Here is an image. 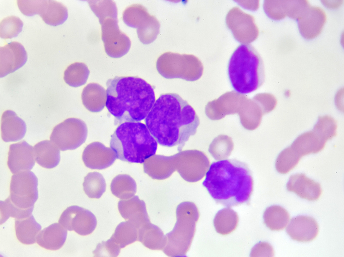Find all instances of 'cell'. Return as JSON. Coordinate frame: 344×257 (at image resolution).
I'll use <instances>...</instances> for the list:
<instances>
[{"mask_svg": "<svg viewBox=\"0 0 344 257\" xmlns=\"http://www.w3.org/2000/svg\"><path fill=\"white\" fill-rule=\"evenodd\" d=\"M146 125L161 146H178L181 151L195 134L199 119L193 108L178 94H162L145 119Z\"/></svg>", "mask_w": 344, "mask_h": 257, "instance_id": "obj_1", "label": "cell"}, {"mask_svg": "<svg viewBox=\"0 0 344 257\" xmlns=\"http://www.w3.org/2000/svg\"><path fill=\"white\" fill-rule=\"evenodd\" d=\"M106 86L105 106L115 124L144 119L156 101L154 87L136 76H116Z\"/></svg>", "mask_w": 344, "mask_h": 257, "instance_id": "obj_2", "label": "cell"}, {"mask_svg": "<svg viewBox=\"0 0 344 257\" xmlns=\"http://www.w3.org/2000/svg\"><path fill=\"white\" fill-rule=\"evenodd\" d=\"M202 185L215 202L231 207L250 201L253 180L246 163L235 159H225L211 164Z\"/></svg>", "mask_w": 344, "mask_h": 257, "instance_id": "obj_3", "label": "cell"}, {"mask_svg": "<svg viewBox=\"0 0 344 257\" xmlns=\"http://www.w3.org/2000/svg\"><path fill=\"white\" fill-rule=\"evenodd\" d=\"M157 143L145 124L124 122L120 124L111 136L110 147L117 159L142 164L155 154Z\"/></svg>", "mask_w": 344, "mask_h": 257, "instance_id": "obj_4", "label": "cell"}, {"mask_svg": "<svg viewBox=\"0 0 344 257\" xmlns=\"http://www.w3.org/2000/svg\"><path fill=\"white\" fill-rule=\"evenodd\" d=\"M228 75L233 88L248 94L259 88L265 78L262 60L250 44H240L232 53L228 65Z\"/></svg>", "mask_w": 344, "mask_h": 257, "instance_id": "obj_5", "label": "cell"}, {"mask_svg": "<svg viewBox=\"0 0 344 257\" xmlns=\"http://www.w3.org/2000/svg\"><path fill=\"white\" fill-rule=\"evenodd\" d=\"M38 179L30 171L14 174L10 183V195L7 198L14 205L23 209L34 208L38 198Z\"/></svg>", "mask_w": 344, "mask_h": 257, "instance_id": "obj_6", "label": "cell"}, {"mask_svg": "<svg viewBox=\"0 0 344 257\" xmlns=\"http://www.w3.org/2000/svg\"><path fill=\"white\" fill-rule=\"evenodd\" d=\"M88 134L85 122L78 118H68L54 127L50 141L60 150H73L85 143Z\"/></svg>", "mask_w": 344, "mask_h": 257, "instance_id": "obj_7", "label": "cell"}, {"mask_svg": "<svg viewBox=\"0 0 344 257\" xmlns=\"http://www.w3.org/2000/svg\"><path fill=\"white\" fill-rule=\"evenodd\" d=\"M18 8L27 16L39 15L43 21L50 26L63 24L68 17L67 8L55 1H18Z\"/></svg>", "mask_w": 344, "mask_h": 257, "instance_id": "obj_8", "label": "cell"}, {"mask_svg": "<svg viewBox=\"0 0 344 257\" xmlns=\"http://www.w3.org/2000/svg\"><path fill=\"white\" fill-rule=\"evenodd\" d=\"M202 64L194 56L167 52L162 54L157 61V69L166 78H180L191 81L188 72L193 66Z\"/></svg>", "mask_w": 344, "mask_h": 257, "instance_id": "obj_9", "label": "cell"}, {"mask_svg": "<svg viewBox=\"0 0 344 257\" xmlns=\"http://www.w3.org/2000/svg\"><path fill=\"white\" fill-rule=\"evenodd\" d=\"M99 23L106 53L112 58H119L125 54L131 42L128 37L119 30L117 16L106 17Z\"/></svg>", "mask_w": 344, "mask_h": 257, "instance_id": "obj_10", "label": "cell"}, {"mask_svg": "<svg viewBox=\"0 0 344 257\" xmlns=\"http://www.w3.org/2000/svg\"><path fill=\"white\" fill-rule=\"evenodd\" d=\"M58 222L67 230H74L81 235L91 234L97 225L94 214L77 205L66 208L61 214Z\"/></svg>", "mask_w": 344, "mask_h": 257, "instance_id": "obj_11", "label": "cell"}, {"mask_svg": "<svg viewBox=\"0 0 344 257\" xmlns=\"http://www.w3.org/2000/svg\"><path fill=\"white\" fill-rule=\"evenodd\" d=\"M34 147L23 140L9 147L8 166L13 174L30 171L35 165Z\"/></svg>", "mask_w": 344, "mask_h": 257, "instance_id": "obj_12", "label": "cell"}, {"mask_svg": "<svg viewBox=\"0 0 344 257\" xmlns=\"http://www.w3.org/2000/svg\"><path fill=\"white\" fill-rule=\"evenodd\" d=\"M28 56L23 46L18 42H11L0 49L1 77L13 73L22 67Z\"/></svg>", "mask_w": 344, "mask_h": 257, "instance_id": "obj_13", "label": "cell"}, {"mask_svg": "<svg viewBox=\"0 0 344 257\" xmlns=\"http://www.w3.org/2000/svg\"><path fill=\"white\" fill-rule=\"evenodd\" d=\"M116 158L115 152L111 148L102 143L94 142L85 148L82 160L85 165L91 169L102 170L111 166Z\"/></svg>", "mask_w": 344, "mask_h": 257, "instance_id": "obj_14", "label": "cell"}, {"mask_svg": "<svg viewBox=\"0 0 344 257\" xmlns=\"http://www.w3.org/2000/svg\"><path fill=\"white\" fill-rule=\"evenodd\" d=\"M118 209L122 217L131 222L137 230L150 222L145 203L137 196L120 200L118 203Z\"/></svg>", "mask_w": 344, "mask_h": 257, "instance_id": "obj_15", "label": "cell"}, {"mask_svg": "<svg viewBox=\"0 0 344 257\" xmlns=\"http://www.w3.org/2000/svg\"><path fill=\"white\" fill-rule=\"evenodd\" d=\"M286 231L293 239L306 242L316 237L318 232V225L313 218L299 216L291 219Z\"/></svg>", "mask_w": 344, "mask_h": 257, "instance_id": "obj_16", "label": "cell"}, {"mask_svg": "<svg viewBox=\"0 0 344 257\" xmlns=\"http://www.w3.org/2000/svg\"><path fill=\"white\" fill-rule=\"evenodd\" d=\"M26 132L25 121L11 110H6L1 116V134L5 142L21 140Z\"/></svg>", "mask_w": 344, "mask_h": 257, "instance_id": "obj_17", "label": "cell"}, {"mask_svg": "<svg viewBox=\"0 0 344 257\" xmlns=\"http://www.w3.org/2000/svg\"><path fill=\"white\" fill-rule=\"evenodd\" d=\"M67 236V229L59 223H54L44 228L36 236V242L48 250H55L64 244Z\"/></svg>", "mask_w": 344, "mask_h": 257, "instance_id": "obj_18", "label": "cell"}, {"mask_svg": "<svg viewBox=\"0 0 344 257\" xmlns=\"http://www.w3.org/2000/svg\"><path fill=\"white\" fill-rule=\"evenodd\" d=\"M81 98L82 103L87 109L92 112H98L106 105V91L99 84L90 83L83 89Z\"/></svg>", "mask_w": 344, "mask_h": 257, "instance_id": "obj_19", "label": "cell"}, {"mask_svg": "<svg viewBox=\"0 0 344 257\" xmlns=\"http://www.w3.org/2000/svg\"><path fill=\"white\" fill-rule=\"evenodd\" d=\"M35 160L40 166L52 169L59 163L60 156L59 148L51 141L44 140L34 146Z\"/></svg>", "mask_w": 344, "mask_h": 257, "instance_id": "obj_20", "label": "cell"}, {"mask_svg": "<svg viewBox=\"0 0 344 257\" xmlns=\"http://www.w3.org/2000/svg\"><path fill=\"white\" fill-rule=\"evenodd\" d=\"M173 156L154 155L143 163L144 171L154 179L168 178L174 171L171 164Z\"/></svg>", "mask_w": 344, "mask_h": 257, "instance_id": "obj_21", "label": "cell"}, {"mask_svg": "<svg viewBox=\"0 0 344 257\" xmlns=\"http://www.w3.org/2000/svg\"><path fill=\"white\" fill-rule=\"evenodd\" d=\"M15 228L18 240L23 244H31L36 242V236L41 229L33 215L28 217L15 219Z\"/></svg>", "mask_w": 344, "mask_h": 257, "instance_id": "obj_22", "label": "cell"}, {"mask_svg": "<svg viewBox=\"0 0 344 257\" xmlns=\"http://www.w3.org/2000/svg\"><path fill=\"white\" fill-rule=\"evenodd\" d=\"M110 189L112 193L121 199H127L133 197L136 191L134 180L127 174H119L111 181Z\"/></svg>", "mask_w": 344, "mask_h": 257, "instance_id": "obj_23", "label": "cell"}, {"mask_svg": "<svg viewBox=\"0 0 344 257\" xmlns=\"http://www.w3.org/2000/svg\"><path fill=\"white\" fill-rule=\"evenodd\" d=\"M90 71L85 63L75 62L66 68L64 72L63 79L69 86L77 87L86 83Z\"/></svg>", "mask_w": 344, "mask_h": 257, "instance_id": "obj_24", "label": "cell"}, {"mask_svg": "<svg viewBox=\"0 0 344 257\" xmlns=\"http://www.w3.org/2000/svg\"><path fill=\"white\" fill-rule=\"evenodd\" d=\"M138 230L130 221L119 223L110 238L120 248L137 240Z\"/></svg>", "mask_w": 344, "mask_h": 257, "instance_id": "obj_25", "label": "cell"}, {"mask_svg": "<svg viewBox=\"0 0 344 257\" xmlns=\"http://www.w3.org/2000/svg\"><path fill=\"white\" fill-rule=\"evenodd\" d=\"M83 189L91 198H100L106 190V182L101 174L97 172L89 173L84 178Z\"/></svg>", "mask_w": 344, "mask_h": 257, "instance_id": "obj_26", "label": "cell"}, {"mask_svg": "<svg viewBox=\"0 0 344 257\" xmlns=\"http://www.w3.org/2000/svg\"><path fill=\"white\" fill-rule=\"evenodd\" d=\"M34 208L23 209L13 205L7 198L5 201H1V224L4 223L10 217L21 219L29 216L32 214Z\"/></svg>", "mask_w": 344, "mask_h": 257, "instance_id": "obj_27", "label": "cell"}, {"mask_svg": "<svg viewBox=\"0 0 344 257\" xmlns=\"http://www.w3.org/2000/svg\"><path fill=\"white\" fill-rule=\"evenodd\" d=\"M23 26L19 18L14 16L6 17L1 22V37L4 39L15 37L22 31Z\"/></svg>", "mask_w": 344, "mask_h": 257, "instance_id": "obj_28", "label": "cell"}, {"mask_svg": "<svg viewBox=\"0 0 344 257\" xmlns=\"http://www.w3.org/2000/svg\"><path fill=\"white\" fill-rule=\"evenodd\" d=\"M89 5L99 19V22L105 18L117 16L115 3L112 1H89Z\"/></svg>", "mask_w": 344, "mask_h": 257, "instance_id": "obj_29", "label": "cell"}, {"mask_svg": "<svg viewBox=\"0 0 344 257\" xmlns=\"http://www.w3.org/2000/svg\"><path fill=\"white\" fill-rule=\"evenodd\" d=\"M272 211L270 214L271 223L268 227L274 230L283 229L287 225L290 220L288 212L283 207L273 206L270 207Z\"/></svg>", "mask_w": 344, "mask_h": 257, "instance_id": "obj_30", "label": "cell"}, {"mask_svg": "<svg viewBox=\"0 0 344 257\" xmlns=\"http://www.w3.org/2000/svg\"><path fill=\"white\" fill-rule=\"evenodd\" d=\"M120 248L111 238L99 243L93 251L96 256H116L120 252Z\"/></svg>", "mask_w": 344, "mask_h": 257, "instance_id": "obj_31", "label": "cell"}]
</instances>
